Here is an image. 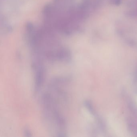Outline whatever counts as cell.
<instances>
[{
    "label": "cell",
    "instance_id": "7a4b0ae2",
    "mask_svg": "<svg viewBox=\"0 0 137 137\" xmlns=\"http://www.w3.org/2000/svg\"></svg>",
    "mask_w": 137,
    "mask_h": 137
},
{
    "label": "cell",
    "instance_id": "6da1fadb",
    "mask_svg": "<svg viewBox=\"0 0 137 137\" xmlns=\"http://www.w3.org/2000/svg\"><path fill=\"white\" fill-rule=\"evenodd\" d=\"M25 134L26 135V136H31V133L30 132V131L28 129H25Z\"/></svg>",
    "mask_w": 137,
    "mask_h": 137
}]
</instances>
